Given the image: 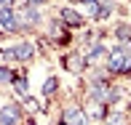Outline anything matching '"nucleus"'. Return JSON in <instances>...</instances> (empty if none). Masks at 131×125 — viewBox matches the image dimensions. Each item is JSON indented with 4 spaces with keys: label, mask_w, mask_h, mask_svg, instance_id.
Segmentation results:
<instances>
[{
    "label": "nucleus",
    "mask_w": 131,
    "mask_h": 125,
    "mask_svg": "<svg viewBox=\"0 0 131 125\" xmlns=\"http://www.w3.org/2000/svg\"><path fill=\"white\" fill-rule=\"evenodd\" d=\"M112 8H115V3H112V0H102V3H99L96 8H94L91 19H96V21H104V19H110Z\"/></svg>",
    "instance_id": "nucleus-10"
},
{
    "label": "nucleus",
    "mask_w": 131,
    "mask_h": 125,
    "mask_svg": "<svg viewBox=\"0 0 131 125\" xmlns=\"http://www.w3.org/2000/svg\"><path fill=\"white\" fill-rule=\"evenodd\" d=\"M62 125H88L86 109H83V106H78V104L64 106V112H62Z\"/></svg>",
    "instance_id": "nucleus-2"
},
{
    "label": "nucleus",
    "mask_w": 131,
    "mask_h": 125,
    "mask_svg": "<svg viewBox=\"0 0 131 125\" xmlns=\"http://www.w3.org/2000/svg\"><path fill=\"white\" fill-rule=\"evenodd\" d=\"M64 67L70 69V72H75V75H80V72H86V56L83 53H70L67 59H64Z\"/></svg>",
    "instance_id": "nucleus-9"
},
{
    "label": "nucleus",
    "mask_w": 131,
    "mask_h": 125,
    "mask_svg": "<svg viewBox=\"0 0 131 125\" xmlns=\"http://www.w3.org/2000/svg\"><path fill=\"white\" fill-rule=\"evenodd\" d=\"M59 32H62V21L53 19V21H51V37H56ZM59 43H70V37H67V35H62V40H59Z\"/></svg>",
    "instance_id": "nucleus-15"
},
{
    "label": "nucleus",
    "mask_w": 131,
    "mask_h": 125,
    "mask_svg": "<svg viewBox=\"0 0 131 125\" xmlns=\"http://www.w3.org/2000/svg\"><path fill=\"white\" fill-rule=\"evenodd\" d=\"M110 75H131V45H115L104 61Z\"/></svg>",
    "instance_id": "nucleus-1"
},
{
    "label": "nucleus",
    "mask_w": 131,
    "mask_h": 125,
    "mask_svg": "<svg viewBox=\"0 0 131 125\" xmlns=\"http://www.w3.org/2000/svg\"><path fill=\"white\" fill-rule=\"evenodd\" d=\"M115 35L118 40H123V45H131V24H118Z\"/></svg>",
    "instance_id": "nucleus-12"
},
{
    "label": "nucleus",
    "mask_w": 131,
    "mask_h": 125,
    "mask_svg": "<svg viewBox=\"0 0 131 125\" xmlns=\"http://www.w3.org/2000/svg\"><path fill=\"white\" fill-rule=\"evenodd\" d=\"M0 29L3 32H21V21L16 8H0Z\"/></svg>",
    "instance_id": "nucleus-3"
},
{
    "label": "nucleus",
    "mask_w": 131,
    "mask_h": 125,
    "mask_svg": "<svg viewBox=\"0 0 131 125\" xmlns=\"http://www.w3.org/2000/svg\"><path fill=\"white\" fill-rule=\"evenodd\" d=\"M107 56H110V51H107L102 43L94 40V43H91V51L86 53V64H88V67H99V64L107 61Z\"/></svg>",
    "instance_id": "nucleus-6"
},
{
    "label": "nucleus",
    "mask_w": 131,
    "mask_h": 125,
    "mask_svg": "<svg viewBox=\"0 0 131 125\" xmlns=\"http://www.w3.org/2000/svg\"><path fill=\"white\" fill-rule=\"evenodd\" d=\"M19 13V21H21V29H35L40 27V21H43V16H40L38 8H32V5H24L21 11H16Z\"/></svg>",
    "instance_id": "nucleus-4"
},
{
    "label": "nucleus",
    "mask_w": 131,
    "mask_h": 125,
    "mask_svg": "<svg viewBox=\"0 0 131 125\" xmlns=\"http://www.w3.org/2000/svg\"><path fill=\"white\" fill-rule=\"evenodd\" d=\"M56 91H59V80H56V77H48V80L43 82V96H46V99H51Z\"/></svg>",
    "instance_id": "nucleus-13"
},
{
    "label": "nucleus",
    "mask_w": 131,
    "mask_h": 125,
    "mask_svg": "<svg viewBox=\"0 0 131 125\" xmlns=\"http://www.w3.org/2000/svg\"><path fill=\"white\" fill-rule=\"evenodd\" d=\"M46 0H24V5H32V8H40Z\"/></svg>",
    "instance_id": "nucleus-18"
},
{
    "label": "nucleus",
    "mask_w": 131,
    "mask_h": 125,
    "mask_svg": "<svg viewBox=\"0 0 131 125\" xmlns=\"http://www.w3.org/2000/svg\"><path fill=\"white\" fill-rule=\"evenodd\" d=\"M16 0H0V8H14Z\"/></svg>",
    "instance_id": "nucleus-19"
},
{
    "label": "nucleus",
    "mask_w": 131,
    "mask_h": 125,
    "mask_svg": "<svg viewBox=\"0 0 131 125\" xmlns=\"http://www.w3.org/2000/svg\"><path fill=\"white\" fill-rule=\"evenodd\" d=\"M104 122H107V125H126V117H123L121 112H112V115L104 117Z\"/></svg>",
    "instance_id": "nucleus-16"
},
{
    "label": "nucleus",
    "mask_w": 131,
    "mask_h": 125,
    "mask_svg": "<svg viewBox=\"0 0 131 125\" xmlns=\"http://www.w3.org/2000/svg\"><path fill=\"white\" fill-rule=\"evenodd\" d=\"M16 51V61H32L35 59V43L32 40H21L19 45H14Z\"/></svg>",
    "instance_id": "nucleus-8"
},
{
    "label": "nucleus",
    "mask_w": 131,
    "mask_h": 125,
    "mask_svg": "<svg viewBox=\"0 0 131 125\" xmlns=\"http://www.w3.org/2000/svg\"><path fill=\"white\" fill-rule=\"evenodd\" d=\"M59 16H62V21L67 27H83V13L78 8H70V5H64L62 11H59Z\"/></svg>",
    "instance_id": "nucleus-7"
},
{
    "label": "nucleus",
    "mask_w": 131,
    "mask_h": 125,
    "mask_svg": "<svg viewBox=\"0 0 131 125\" xmlns=\"http://www.w3.org/2000/svg\"><path fill=\"white\" fill-rule=\"evenodd\" d=\"M3 61H8V67H11V64H16V51H14V48H5V51H3Z\"/></svg>",
    "instance_id": "nucleus-17"
},
{
    "label": "nucleus",
    "mask_w": 131,
    "mask_h": 125,
    "mask_svg": "<svg viewBox=\"0 0 131 125\" xmlns=\"http://www.w3.org/2000/svg\"><path fill=\"white\" fill-rule=\"evenodd\" d=\"M0 125H8V122H5V120H0Z\"/></svg>",
    "instance_id": "nucleus-20"
},
{
    "label": "nucleus",
    "mask_w": 131,
    "mask_h": 125,
    "mask_svg": "<svg viewBox=\"0 0 131 125\" xmlns=\"http://www.w3.org/2000/svg\"><path fill=\"white\" fill-rule=\"evenodd\" d=\"M21 117H24V112H21V104H16V101H8L0 106V120H5L8 125H19Z\"/></svg>",
    "instance_id": "nucleus-5"
},
{
    "label": "nucleus",
    "mask_w": 131,
    "mask_h": 125,
    "mask_svg": "<svg viewBox=\"0 0 131 125\" xmlns=\"http://www.w3.org/2000/svg\"><path fill=\"white\" fill-rule=\"evenodd\" d=\"M14 88H16V93H19V96H24V99H27V91H29V88H27V77H24V75H16Z\"/></svg>",
    "instance_id": "nucleus-14"
},
{
    "label": "nucleus",
    "mask_w": 131,
    "mask_h": 125,
    "mask_svg": "<svg viewBox=\"0 0 131 125\" xmlns=\"http://www.w3.org/2000/svg\"><path fill=\"white\" fill-rule=\"evenodd\" d=\"M14 80H16V72L8 64H3V67H0V85H14Z\"/></svg>",
    "instance_id": "nucleus-11"
},
{
    "label": "nucleus",
    "mask_w": 131,
    "mask_h": 125,
    "mask_svg": "<svg viewBox=\"0 0 131 125\" xmlns=\"http://www.w3.org/2000/svg\"><path fill=\"white\" fill-rule=\"evenodd\" d=\"M29 125H35V122H29Z\"/></svg>",
    "instance_id": "nucleus-21"
}]
</instances>
